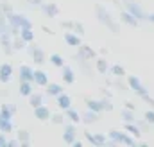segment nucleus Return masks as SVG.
<instances>
[{
	"label": "nucleus",
	"mask_w": 154,
	"mask_h": 147,
	"mask_svg": "<svg viewBox=\"0 0 154 147\" xmlns=\"http://www.w3.org/2000/svg\"><path fill=\"white\" fill-rule=\"evenodd\" d=\"M65 117H66V118H70V120H72V122H81V115H79V113H77L75 110H72V108H68V110H65Z\"/></svg>",
	"instance_id": "nucleus-31"
},
{
	"label": "nucleus",
	"mask_w": 154,
	"mask_h": 147,
	"mask_svg": "<svg viewBox=\"0 0 154 147\" xmlns=\"http://www.w3.org/2000/svg\"><path fill=\"white\" fill-rule=\"evenodd\" d=\"M122 4L125 5V11H129L138 22L147 20V14L143 13V9H142V5L138 4V0H122Z\"/></svg>",
	"instance_id": "nucleus-2"
},
{
	"label": "nucleus",
	"mask_w": 154,
	"mask_h": 147,
	"mask_svg": "<svg viewBox=\"0 0 154 147\" xmlns=\"http://www.w3.org/2000/svg\"><path fill=\"white\" fill-rule=\"evenodd\" d=\"M120 20H122L124 23H127L129 27H138V25H140V22H138L129 11H122V13H120Z\"/></svg>",
	"instance_id": "nucleus-15"
},
{
	"label": "nucleus",
	"mask_w": 154,
	"mask_h": 147,
	"mask_svg": "<svg viewBox=\"0 0 154 147\" xmlns=\"http://www.w3.org/2000/svg\"><path fill=\"white\" fill-rule=\"evenodd\" d=\"M111 2H115L116 5H118V2H120V0H111Z\"/></svg>",
	"instance_id": "nucleus-47"
},
{
	"label": "nucleus",
	"mask_w": 154,
	"mask_h": 147,
	"mask_svg": "<svg viewBox=\"0 0 154 147\" xmlns=\"http://www.w3.org/2000/svg\"><path fill=\"white\" fill-rule=\"evenodd\" d=\"M29 140H31V135H29V131H25V129H20V131H18V142H20L23 147H29Z\"/></svg>",
	"instance_id": "nucleus-27"
},
{
	"label": "nucleus",
	"mask_w": 154,
	"mask_h": 147,
	"mask_svg": "<svg viewBox=\"0 0 154 147\" xmlns=\"http://www.w3.org/2000/svg\"><path fill=\"white\" fill-rule=\"evenodd\" d=\"M14 111H16V108L11 106V104H0V117L5 118V120H11Z\"/></svg>",
	"instance_id": "nucleus-17"
},
{
	"label": "nucleus",
	"mask_w": 154,
	"mask_h": 147,
	"mask_svg": "<svg viewBox=\"0 0 154 147\" xmlns=\"http://www.w3.org/2000/svg\"><path fill=\"white\" fill-rule=\"evenodd\" d=\"M45 88H47V93L52 95V97H57L59 93H63V86L57 84V83H47Z\"/></svg>",
	"instance_id": "nucleus-19"
},
{
	"label": "nucleus",
	"mask_w": 154,
	"mask_h": 147,
	"mask_svg": "<svg viewBox=\"0 0 154 147\" xmlns=\"http://www.w3.org/2000/svg\"><path fill=\"white\" fill-rule=\"evenodd\" d=\"M29 104H31L32 108H38L39 104H43V97H41L39 93H34V92H32V93L29 95Z\"/></svg>",
	"instance_id": "nucleus-28"
},
{
	"label": "nucleus",
	"mask_w": 154,
	"mask_h": 147,
	"mask_svg": "<svg viewBox=\"0 0 154 147\" xmlns=\"http://www.w3.org/2000/svg\"><path fill=\"white\" fill-rule=\"evenodd\" d=\"M72 25H74V22H61V27H65L68 31H72Z\"/></svg>",
	"instance_id": "nucleus-42"
},
{
	"label": "nucleus",
	"mask_w": 154,
	"mask_h": 147,
	"mask_svg": "<svg viewBox=\"0 0 154 147\" xmlns=\"http://www.w3.org/2000/svg\"><path fill=\"white\" fill-rule=\"evenodd\" d=\"M84 102H86L88 110L95 111V113H100V111H102V106H100V101H95V99H86Z\"/></svg>",
	"instance_id": "nucleus-26"
},
{
	"label": "nucleus",
	"mask_w": 154,
	"mask_h": 147,
	"mask_svg": "<svg viewBox=\"0 0 154 147\" xmlns=\"http://www.w3.org/2000/svg\"><path fill=\"white\" fill-rule=\"evenodd\" d=\"M125 131L131 133V135H134V138H140L142 136V131H140V127L134 122H125Z\"/></svg>",
	"instance_id": "nucleus-24"
},
{
	"label": "nucleus",
	"mask_w": 154,
	"mask_h": 147,
	"mask_svg": "<svg viewBox=\"0 0 154 147\" xmlns=\"http://www.w3.org/2000/svg\"><path fill=\"white\" fill-rule=\"evenodd\" d=\"M109 138L116 142V144H124V145H129V147H136L138 142L134 138H131L127 133H122V131H116V129H111L109 131Z\"/></svg>",
	"instance_id": "nucleus-3"
},
{
	"label": "nucleus",
	"mask_w": 154,
	"mask_h": 147,
	"mask_svg": "<svg viewBox=\"0 0 154 147\" xmlns=\"http://www.w3.org/2000/svg\"><path fill=\"white\" fill-rule=\"evenodd\" d=\"M61 75H63V81L66 83V84H74L75 83V72L70 68V67H61Z\"/></svg>",
	"instance_id": "nucleus-13"
},
{
	"label": "nucleus",
	"mask_w": 154,
	"mask_h": 147,
	"mask_svg": "<svg viewBox=\"0 0 154 147\" xmlns=\"http://www.w3.org/2000/svg\"><path fill=\"white\" fill-rule=\"evenodd\" d=\"M39 7H41V11H43L47 16H50V18L59 14V7H57V4H54V2H48V4H43V2H41Z\"/></svg>",
	"instance_id": "nucleus-9"
},
{
	"label": "nucleus",
	"mask_w": 154,
	"mask_h": 147,
	"mask_svg": "<svg viewBox=\"0 0 154 147\" xmlns=\"http://www.w3.org/2000/svg\"><path fill=\"white\" fill-rule=\"evenodd\" d=\"M13 131V124H11V120H5V118H2L0 117V133H11Z\"/></svg>",
	"instance_id": "nucleus-30"
},
{
	"label": "nucleus",
	"mask_w": 154,
	"mask_h": 147,
	"mask_svg": "<svg viewBox=\"0 0 154 147\" xmlns=\"http://www.w3.org/2000/svg\"><path fill=\"white\" fill-rule=\"evenodd\" d=\"M18 36L22 38L25 43H31V41H34V29L32 27H23V29H20Z\"/></svg>",
	"instance_id": "nucleus-16"
},
{
	"label": "nucleus",
	"mask_w": 154,
	"mask_h": 147,
	"mask_svg": "<svg viewBox=\"0 0 154 147\" xmlns=\"http://www.w3.org/2000/svg\"><path fill=\"white\" fill-rule=\"evenodd\" d=\"M11 34L9 33H0V45H2V50L5 52V56H11L13 54V43H11Z\"/></svg>",
	"instance_id": "nucleus-7"
},
{
	"label": "nucleus",
	"mask_w": 154,
	"mask_h": 147,
	"mask_svg": "<svg viewBox=\"0 0 154 147\" xmlns=\"http://www.w3.org/2000/svg\"><path fill=\"white\" fill-rule=\"evenodd\" d=\"M147 20H149V22H152V23H154V13H149V14H147Z\"/></svg>",
	"instance_id": "nucleus-45"
},
{
	"label": "nucleus",
	"mask_w": 154,
	"mask_h": 147,
	"mask_svg": "<svg viewBox=\"0 0 154 147\" xmlns=\"http://www.w3.org/2000/svg\"><path fill=\"white\" fill-rule=\"evenodd\" d=\"M50 110L47 108V106H43V104H39L38 108H34V117L38 118V120H41V122H45V120H48L50 118Z\"/></svg>",
	"instance_id": "nucleus-12"
},
{
	"label": "nucleus",
	"mask_w": 154,
	"mask_h": 147,
	"mask_svg": "<svg viewBox=\"0 0 154 147\" xmlns=\"http://www.w3.org/2000/svg\"><path fill=\"white\" fill-rule=\"evenodd\" d=\"M18 27L23 29V27H32V22L25 16V14H18Z\"/></svg>",
	"instance_id": "nucleus-33"
},
{
	"label": "nucleus",
	"mask_w": 154,
	"mask_h": 147,
	"mask_svg": "<svg viewBox=\"0 0 154 147\" xmlns=\"http://www.w3.org/2000/svg\"><path fill=\"white\" fill-rule=\"evenodd\" d=\"M16 145H20L18 140H7V147H16Z\"/></svg>",
	"instance_id": "nucleus-44"
},
{
	"label": "nucleus",
	"mask_w": 154,
	"mask_h": 147,
	"mask_svg": "<svg viewBox=\"0 0 154 147\" xmlns=\"http://www.w3.org/2000/svg\"><path fill=\"white\" fill-rule=\"evenodd\" d=\"M65 41L70 47H79L81 45V36H77L74 31H68V33H65Z\"/></svg>",
	"instance_id": "nucleus-18"
},
{
	"label": "nucleus",
	"mask_w": 154,
	"mask_h": 147,
	"mask_svg": "<svg viewBox=\"0 0 154 147\" xmlns=\"http://www.w3.org/2000/svg\"><path fill=\"white\" fill-rule=\"evenodd\" d=\"M11 75H13V67L9 63L0 65V83H9Z\"/></svg>",
	"instance_id": "nucleus-11"
},
{
	"label": "nucleus",
	"mask_w": 154,
	"mask_h": 147,
	"mask_svg": "<svg viewBox=\"0 0 154 147\" xmlns=\"http://www.w3.org/2000/svg\"><path fill=\"white\" fill-rule=\"evenodd\" d=\"M32 83L38 84V86H45L48 83V75L43 72V70H34L32 72Z\"/></svg>",
	"instance_id": "nucleus-14"
},
{
	"label": "nucleus",
	"mask_w": 154,
	"mask_h": 147,
	"mask_svg": "<svg viewBox=\"0 0 154 147\" xmlns=\"http://www.w3.org/2000/svg\"><path fill=\"white\" fill-rule=\"evenodd\" d=\"M95 67H97L99 74H106L109 70V65H108V61H106L104 58H97V59H95Z\"/></svg>",
	"instance_id": "nucleus-25"
},
{
	"label": "nucleus",
	"mask_w": 154,
	"mask_h": 147,
	"mask_svg": "<svg viewBox=\"0 0 154 147\" xmlns=\"http://www.w3.org/2000/svg\"><path fill=\"white\" fill-rule=\"evenodd\" d=\"M124 104H125V110H133V111H136V106H134V104H133L131 101H125Z\"/></svg>",
	"instance_id": "nucleus-41"
},
{
	"label": "nucleus",
	"mask_w": 154,
	"mask_h": 147,
	"mask_svg": "<svg viewBox=\"0 0 154 147\" xmlns=\"http://www.w3.org/2000/svg\"><path fill=\"white\" fill-rule=\"evenodd\" d=\"M122 118H124L125 122H134L136 117H134V111L133 110H124L122 111Z\"/></svg>",
	"instance_id": "nucleus-34"
},
{
	"label": "nucleus",
	"mask_w": 154,
	"mask_h": 147,
	"mask_svg": "<svg viewBox=\"0 0 154 147\" xmlns=\"http://www.w3.org/2000/svg\"><path fill=\"white\" fill-rule=\"evenodd\" d=\"M143 120H145L147 124L154 126V111L152 110H147V111H145V113H143Z\"/></svg>",
	"instance_id": "nucleus-38"
},
{
	"label": "nucleus",
	"mask_w": 154,
	"mask_h": 147,
	"mask_svg": "<svg viewBox=\"0 0 154 147\" xmlns=\"http://www.w3.org/2000/svg\"><path fill=\"white\" fill-rule=\"evenodd\" d=\"M32 68L27 67V65H22L20 67V81H31L32 83Z\"/></svg>",
	"instance_id": "nucleus-21"
},
{
	"label": "nucleus",
	"mask_w": 154,
	"mask_h": 147,
	"mask_svg": "<svg viewBox=\"0 0 154 147\" xmlns=\"http://www.w3.org/2000/svg\"><path fill=\"white\" fill-rule=\"evenodd\" d=\"M43 31H45V33H48V34H52V31H50V29H48L47 25H43Z\"/></svg>",
	"instance_id": "nucleus-46"
},
{
	"label": "nucleus",
	"mask_w": 154,
	"mask_h": 147,
	"mask_svg": "<svg viewBox=\"0 0 154 147\" xmlns=\"http://www.w3.org/2000/svg\"><path fill=\"white\" fill-rule=\"evenodd\" d=\"M11 43H13V50H20V48H23V47L27 45L20 36H13L11 38Z\"/></svg>",
	"instance_id": "nucleus-32"
},
{
	"label": "nucleus",
	"mask_w": 154,
	"mask_h": 147,
	"mask_svg": "<svg viewBox=\"0 0 154 147\" xmlns=\"http://www.w3.org/2000/svg\"><path fill=\"white\" fill-rule=\"evenodd\" d=\"M127 84H129V88L136 93V95H140V97H143V95H147L149 92H147V88L142 84V81L136 77V75H129L127 77Z\"/></svg>",
	"instance_id": "nucleus-5"
},
{
	"label": "nucleus",
	"mask_w": 154,
	"mask_h": 147,
	"mask_svg": "<svg viewBox=\"0 0 154 147\" xmlns=\"http://www.w3.org/2000/svg\"><path fill=\"white\" fill-rule=\"evenodd\" d=\"M75 136H77V127L74 126V124H68V126L65 127L63 142H65V144H70V145H72V142L75 140Z\"/></svg>",
	"instance_id": "nucleus-8"
},
{
	"label": "nucleus",
	"mask_w": 154,
	"mask_h": 147,
	"mask_svg": "<svg viewBox=\"0 0 154 147\" xmlns=\"http://www.w3.org/2000/svg\"><path fill=\"white\" fill-rule=\"evenodd\" d=\"M95 11H97V18H99V22H100L102 25H106V27H108V29H109L111 33H115V34H118V33H120V29H118L116 22L113 20V18H111L109 11H108V9H106L104 5H100V4H99Z\"/></svg>",
	"instance_id": "nucleus-1"
},
{
	"label": "nucleus",
	"mask_w": 154,
	"mask_h": 147,
	"mask_svg": "<svg viewBox=\"0 0 154 147\" xmlns=\"http://www.w3.org/2000/svg\"><path fill=\"white\" fill-rule=\"evenodd\" d=\"M32 92H34V90H32V83H31V81H20V95L29 97Z\"/></svg>",
	"instance_id": "nucleus-23"
},
{
	"label": "nucleus",
	"mask_w": 154,
	"mask_h": 147,
	"mask_svg": "<svg viewBox=\"0 0 154 147\" xmlns=\"http://www.w3.org/2000/svg\"><path fill=\"white\" fill-rule=\"evenodd\" d=\"M27 52H29V56L34 59V63H38V65H43V63L47 61L43 48H41L39 45H36L34 41H31V43H29V47H27Z\"/></svg>",
	"instance_id": "nucleus-4"
},
{
	"label": "nucleus",
	"mask_w": 154,
	"mask_h": 147,
	"mask_svg": "<svg viewBox=\"0 0 154 147\" xmlns=\"http://www.w3.org/2000/svg\"><path fill=\"white\" fill-rule=\"evenodd\" d=\"M77 56L82 58V59H93V58H97V52H95L90 45L81 43V45L77 47Z\"/></svg>",
	"instance_id": "nucleus-6"
},
{
	"label": "nucleus",
	"mask_w": 154,
	"mask_h": 147,
	"mask_svg": "<svg viewBox=\"0 0 154 147\" xmlns=\"http://www.w3.org/2000/svg\"><path fill=\"white\" fill-rule=\"evenodd\" d=\"M48 61H50L54 67H57V68H61V67L65 65V59H63V56H61V54H52V56L48 58Z\"/></svg>",
	"instance_id": "nucleus-29"
},
{
	"label": "nucleus",
	"mask_w": 154,
	"mask_h": 147,
	"mask_svg": "<svg viewBox=\"0 0 154 147\" xmlns=\"http://www.w3.org/2000/svg\"><path fill=\"white\" fill-rule=\"evenodd\" d=\"M81 120L84 122V124H95L97 120H99V113H95V111L88 110L82 117H81Z\"/></svg>",
	"instance_id": "nucleus-22"
},
{
	"label": "nucleus",
	"mask_w": 154,
	"mask_h": 147,
	"mask_svg": "<svg viewBox=\"0 0 154 147\" xmlns=\"http://www.w3.org/2000/svg\"><path fill=\"white\" fill-rule=\"evenodd\" d=\"M0 147H7V138L4 133H0Z\"/></svg>",
	"instance_id": "nucleus-40"
},
{
	"label": "nucleus",
	"mask_w": 154,
	"mask_h": 147,
	"mask_svg": "<svg viewBox=\"0 0 154 147\" xmlns=\"http://www.w3.org/2000/svg\"><path fill=\"white\" fill-rule=\"evenodd\" d=\"M50 120H52L54 124H65L66 117H65V115H61V113H56V115H50Z\"/></svg>",
	"instance_id": "nucleus-37"
},
{
	"label": "nucleus",
	"mask_w": 154,
	"mask_h": 147,
	"mask_svg": "<svg viewBox=\"0 0 154 147\" xmlns=\"http://www.w3.org/2000/svg\"><path fill=\"white\" fill-rule=\"evenodd\" d=\"M111 74H113L115 77H124V75H125V70H124V67H120V65H113V67H111Z\"/></svg>",
	"instance_id": "nucleus-35"
},
{
	"label": "nucleus",
	"mask_w": 154,
	"mask_h": 147,
	"mask_svg": "<svg viewBox=\"0 0 154 147\" xmlns=\"http://www.w3.org/2000/svg\"><path fill=\"white\" fill-rule=\"evenodd\" d=\"M100 106H102V111H111V110H113V104H111V101H109V99H106V97L100 101Z\"/></svg>",
	"instance_id": "nucleus-39"
},
{
	"label": "nucleus",
	"mask_w": 154,
	"mask_h": 147,
	"mask_svg": "<svg viewBox=\"0 0 154 147\" xmlns=\"http://www.w3.org/2000/svg\"><path fill=\"white\" fill-rule=\"evenodd\" d=\"M27 2H29V4H31V5H34V7H39V5H41V2H43V0H27Z\"/></svg>",
	"instance_id": "nucleus-43"
},
{
	"label": "nucleus",
	"mask_w": 154,
	"mask_h": 147,
	"mask_svg": "<svg viewBox=\"0 0 154 147\" xmlns=\"http://www.w3.org/2000/svg\"><path fill=\"white\" fill-rule=\"evenodd\" d=\"M84 136H86V140H88L90 144H93V145H97V147L106 145V136H104V135H91V133L86 131Z\"/></svg>",
	"instance_id": "nucleus-10"
},
{
	"label": "nucleus",
	"mask_w": 154,
	"mask_h": 147,
	"mask_svg": "<svg viewBox=\"0 0 154 147\" xmlns=\"http://www.w3.org/2000/svg\"><path fill=\"white\" fill-rule=\"evenodd\" d=\"M72 31L75 33L77 36H84V27H82V23H81V22H74Z\"/></svg>",
	"instance_id": "nucleus-36"
},
{
	"label": "nucleus",
	"mask_w": 154,
	"mask_h": 147,
	"mask_svg": "<svg viewBox=\"0 0 154 147\" xmlns=\"http://www.w3.org/2000/svg\"><path fill=\"white\" fill-rule=\"evenodd\" d=\"M57 106H59L61 110H68V108H72V101H70V97H68L66 93H59V95H57Z\"/></svg>",
	"instance_id": "nucleus-20"
}]
</instances>
